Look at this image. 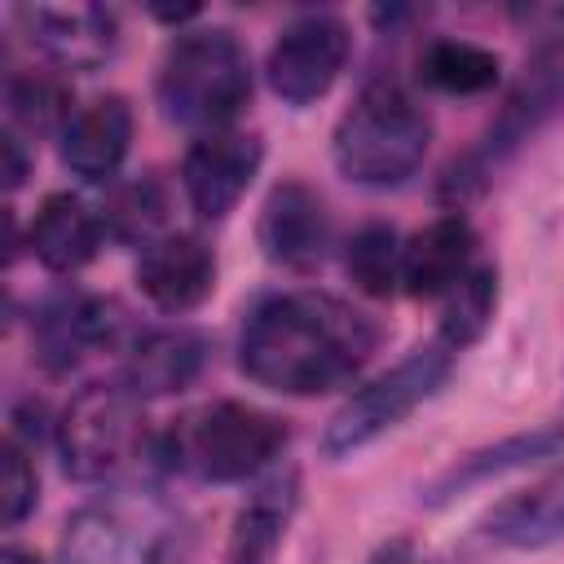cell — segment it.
<instances>
[{"mask_svg": "<svg viewBox=\"0 0 564 564\" xmlns=\"http://www.w3.org/2000/svg\"><path fill=\"white\" fill-rule=\"evenodd\" d=\"M57 454L75 480H115L145 454L141 401L123 383L84 388L57 419Z\"/></svg>", "mask_w": 564, "mask_h": 564, "instance_id": "cell-6", "label": "cell"}, {"mask_svg": "<svg viewBox=\"0 0 564 564\" xmlns=\"http://www.w3.org/2000/svg\"><path fill=\"white\" fill-rule=\"evenodd\" d=\"M560 445H564V427L551 423V427H538V432L507 436V441H498V445H489V449H476V454L458 458V463L432 485V502H445V498H454V494H463V489H471V485H480V480H489V476H502V471H511V467H524V463H533V458H551Z\"/></svg>", "mask_w": 564, "mask_h": 564, "instance_id": "cell-20", "label": "cell"}, {"mask_svg": "<svg viewBox=\"0 0 564 564\" xmlns=\"http://www.w3.org/2000/svg\"><path fill=\"white\" fill-rule=\"evenodd\" d=\"M427 141H432V123L423 106L401 84L379 79L366 84L357 101L339 115L330 150H335V167L348 181L388 189L419 172Z\"/></svg>", "mask_w": 564, "mask_h": 564, "instance_id": "cell-3", "label": "cell"}, {"mask_svg": "<svg viewBox=\"0 0 564 564\" xmlns=\"http://www.w3.org/2000/svg\"><path fill=\"white\" fill-rule=\"evenodd\" d=\"M194 524L154 485H115L62 529V564H189Z\"/></svg>", "mask_w": 564, "mask_h": 564, "instance_id": "cell-2", "label": "cell"}, {"mask_svg": "<svg viewBox=\"0 0 564 564\" xmlns=\"http://www.w3.org/2000/svg\"><path fill=\"white\" fill-rule=\"evenodd\" d=\"M401 260H405V242H401L397 229L383 225V220L361 225V229L348 238V247H344V269H348V278L357 282V291H366V295H375V300H383V295H392V291L401 286Z\"/></svg>", "mask_w": 564, "mask_h": 564, "instance_id": "cell-23", "label": "cell"}, {"mask_svg": "<svg viewBox=\"0 0 564 564\" xmlns=\"http://www.w3.org/2000/svg\"><path fill=\"white\" fill-rule=\"evenodd\" d=\"M291 511H295V471H273L238 511L225 564H269L286 533Z\"/></svg>", "mask_w": 564, "mask_h": 564, "instance_id": "cell-19", "label": "cell"}, {"mask_svg": "<svg viewBox=\"0 0 564 564\" xmlns=\"http://www.w3.org/2000/svg\"><path fill=\"white\" fill-rule=\"evenodd\" d=\"M251 97V62L229 31L181 35L159 70V101L172 123L198 137L225 132Z\"/></svg>", "mask_w": 564, "mask_h": 564, "instance_id": "cell-4", "label": "cell"}, {"mask_svg": "<svg viewBox=\"0 0 564 564\" xmlns=\"http://www.w3.org/2000/svg\"><path fill=\"white\" fill-rule=\"evenodd\" d=\"M132 141V106L123 97H93L88 106H79L70 115V123L62 128V163L88 181V185H106Z\"/></svg>", "mask_w": 564, "mask_h": 564, "instance_id": "cell-15", "label": "cell"}, {"mask_svg": "<svg viewBox=\"0 0 564 564\" xmlns=\"http://www.w3.org/2000/svg\"><path fill=\"white\" fill-rule=\"evenodd\" d=\"M471 225L449 212V216H436L427 229H419L410 242H405V260H401V286L410 295H445L467 269H471Z\"/></svg>", "mask_w": 564, "mask_h": 564, "instance_id": "cell-16", "label": "cell"}, {"mask_svg": "<svg viewBox=\"0 0 564 564\" xmlns=\"http://www.w3.org/2000/svg\"><path fill=\"white\" fill-rule=\"evenodd\" d=\"M282 445H286V427L273 414L242 401H212L176 419L159 454L167 458L172 471L229 485L264 471Z\"/></svg>", "mask_w": 564, "mask_h": 564, "instance_id": "cell-5", "label": "cell"}, {"mask_svg": "<svg viewBox=\"0 0 564 564\" xmlns=\"http://www.w3.org/2000/svg\"><path fill=\"white\" fill-rule=\"evenodd\" d=\"M260 247L273 264L308 273L330 247V212L304 181H282L260 212Z\"/></svg>", "mask_w": 564, "mask_h": 564, "instance_id": "cell-11", "label": "cell"}, {"mask_svg": "<svg viewBox=\"0 0 564 564\" xmlns=\"http://www.w3.org/2000/svg\"><path fill=\"white\" fill-rule=\"evenodd\" d=\"M260 159H264V150L247 132L225 128V132L198 137L181 163V185H185L189 207L203 220H225L238 207V198L247 194V185L256 181Z\"/></svg>", "mask_w": 564, "mask_h": 564, "instance_id": "cell-9", "label": "cell"}, {"mask_svg": "<svg viewBox=\"0 0 564 564\" xmlns=\"http://www.w3.org/2000/svg\"><path fill=\"white\" fill-rule=\"evenodd\" d=\"M348 62V26L335 13H300L286 22L269 48V88L291 101L308 106L330 93Z\"/></svg>", "mask_w": 564, "mask_h": 564, "instance_id": "cell-8", "label": "cell"}, {"mask_svg": "<svg viewBox=\"0 0 564 564\" xmlns=\"http://www.w3.org/2000/svg\"><path fill=\"white\" fill-rule=\"evenodd\" d=\"M22 18L31 22V40L62 70H97L119 44L115 13L101 4H35Z\"/></svg>", "mask_w": 564, "mask_h": 564, "instance_id": "cell-13", "label": "cell"}, {"mask_svg": "<svg viewBox=\"0 0 564 564\" xmlns=\"http://www.w3.org/2000/svg\"><path fill=\"white\" fill-rule=\"evenodd\" d=\"M423 79L449 97H471L498 84V57L471 40H436L423 53Z\"/></svg>", "mask_w": 564, "mask_h": 564, "instance_id": "cell-24", "label": "cell"}, {"mask_svg": "<svg viewBox=\"0 0 564 564\" xmlns=\"http://www.w3.org/2000/svg\"><path fill=\"white\" fill-rule=\"evenodd\" d=\"M216 260L194 234H163L137 260V286L163 313H189L212 295Z\"/></svg>", "mask_w": 564, "mask_h": 564, "instance_id": "cell-12", "label": "cell"}, {"mask_svg": "<svg viewBox=\"0 0 564 564\" xmlns=\"http://www.w3.org/2000/svg\"><path fill=\"white\" fill-rule=\"evenodd\" d=\"M35 471L26 463V449L18 441L4 445V485H0V511H4V529H18L31 511H35Z\"/></svg>", "mask_w": 564, "mask_h": 564, "instance_id": "cell-26", "label": "cell"}, {"mask_svg": "<svg viewBox=\"0 0 564 564\" xmlns=\"http://www.w3.org/2000/svg\"><path fill=\"white\" fill-rule=\"evenodd\" d=\"M163 220H167V189H163V181L154 172H141V176L115 185L110 198H106V216H101V225H106L110 238L141 242V247H150L154 238H163L159 234Z\"/></svg>", "mask_w": 564, "mask_h": 564, "instance_id": "cell-21", "label": "cell"}, {"mask_svg": "<svg viewBox=\"0 0 564 564\" xmlns=\"http://www.w3.org/2000/svg\"><path fill=\"white\" fill-rule=\"evenodd\" d=\"M489 533L502 546H520V551H538V546L560 542L564 538V463H555L524 494L507 498L489 516Z\"/></svg>", "mask_w": 564, "mask_h": 564, "instance_id": "cell-18", "label": "cell"}, {"mask_svg": "<svg viewBox=\"0 0 564 564\" xmlns=\"http://www.w3.org/2000/svg\"><path fill=\"white\" fill-rule=\"evenodd\" d=\"M203 361H207V339L198 330H189V326H154V330L132 339L119 383L137 401L167 397V392L189 388L198 379Z\"/></svg>", "mask_w": 564, "mask_h": 564, "instance_id": "cell-14", "label": "cell"}, {"mask_svg": "<svg viewBox=\"0 0 564 564\" xmlns=\"http://www.w3.org/2000/svg\"><path fill=\"white\" fill-rule=\"evenodd\" d=\"M0 564H40V560H35V555H31V551H18V546H9V551H4V560H0Z\"/></svg>", "mask_w": 564, "mask_h": 564, "instance_id": "cell-29", "label": "cell"}, {"mask_svg": "<svg viewBox=\"0 0 564 564\" xmlns=\"http://www.w3.org/2000/svg\"><path fill=\"white\" fill-rule=\"evenodd\" d=\"M370 564H419V555H414V546L410 542H383L375 555H370Z\"/></svg>", "mask_w": 564, "mask_h": 564, "instance_id": "cell-28", "label": "cell"}, {"mask_svg": "<svg viewBox=\"0 0 564 564\" xmlns=\"http://www.w3.org/2000/svg\"><path fill=\"white\" fill-rule=\"evenodd\" d=\"M101 234H106V225H101V216L84 198H75V194H48L40 203L35 220H31V251L40 256L44 269L75 273V269H84L97 256Z\"/></svg>", "mask_w": 564, "mask_h": 564, "instance_id": "cell-17", "label": "cell"}, {"mask_svg": "<svg viewBox=\"0 0 564 564\" xmlns=\"http://www.w3.org/2000/svg\"><path fill=\"white\" fill-rule=\"evenodd\" d=\"M454 348H445L441 339L427 348H414L405 361H397L392 370H383L379 379H370L361 392H352L335 419L322 432V454L326 458H348L361 445H370L375 436H383L388 427H397L414 405H423L449 375Z\"/></svg>", "mask_w": 564, "mask_h": 564, "instance_id": "cell-7", "label": "cell"}, {"mask_svg": "<svg viewBox=\"0 0 564 564\" xmlns=\"http://www.w3.org/2000/svg\"><path fill=\"white\" fill-rule=\"evenodd\" d=\"M22 176H26L22 141H18V132H4V185H9V189H18V185H22Z\"/></svg>", "mask_w": 564, "mask_h": 564, "instance_id": "cell-27", "label": "cell"}, {"mask_svg": "<svg viewBox=\"0 0 564 564\" xmlns=\"http://www.w3.org/2000/svg\"><path fill=\"white\" fill-rule=\"evenodd\" d=\"M441 308V344L445 348H467L485 335V326L494 322V304H498V273L489 264H471L445 295Z\"/></svg>", "mask_w": 564, "mask_h": 564, "instance_id": "cell-22", "label": "cell"}, {"mask_svg": "<svg viewBox=\"0 0 564 564\" xmlns=\"http://www.w3.org/2000/svg\"><path fill=\"white\" fill-rule=\"evenodd\" d=\"M375 348V326L344 300L322 291H282L247 313L238 366L273 392L308 397L339 388Z\"/></svg>", "mask_w": 564, "mask_h": 564, "instance_id": "cell-1", "label": "cell"}, {"mask_svg": "<svg viewBox=\"0 0 564 564\" xmlns=\"http://www.w3.org/2000/svg\"><path fill=\"white\" fill-rule=\"evenodd\" d=\"M119 322L123 313L115 300H101L88 291H57L35 313V357L53 375H62L84 357H93L97 348L115 344Z\"/></svg>", "mask_w": 564, "mask_h": 564, "instance_id": "cell-10", "label": "cell"}, {"mask_svg": "<svg viewBox=\"0 0 564 564\" xmlns=\"http://www.w3.org/2000/svg\"><path fill=\"white\" fill-rule=\"evenodd\" d=\"M4 106H9V123L40 137V132H62L70 123V97H66V84L57 75H44V70H26V75H9V88H4Z\"/></svg>", "mask_w": 564, "mask_h": 564, "instance_id": "cell-25", "label": "cell"}]
</instances>
